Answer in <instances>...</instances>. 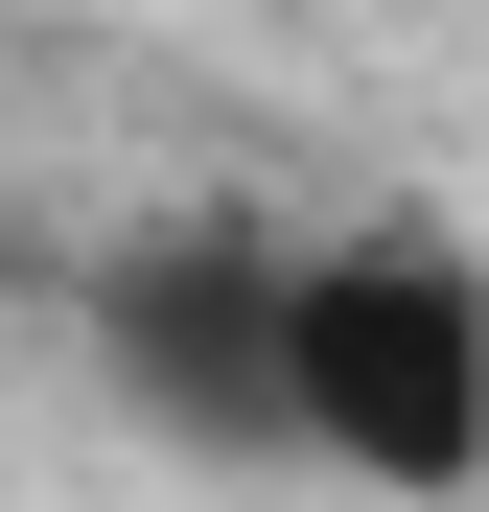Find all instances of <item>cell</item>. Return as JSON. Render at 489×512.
<instances>
[{
    "mask_svg": "<svg viewBox=\"0 0 489 512\" xmlns=\"http://www.w3.org/2000/svg\"><path fill=\"white\" fill-rule=\"evenodd\" d=\"M280 466H350L373 512L489 489V280L443 210L280 233Z\"/></svg>",
    "mask_w": 489,
    "mask_h": 512,
    "instance_id": "6da1fadb",
    "label": "cell"
},
{
    "mask_svg": "<svg viewBox=\"0 0 489 512\" xmlns=\"http://www.w3.org/2000/svg\"><path fill=\"white\" fill-rule=\"evenodd\" d=\"M94 373H117L187 466H280V233H233V210L117 233V256H94Z\"/></svg>",
    "mask_w": 489,
    "mask_h": 512,
    "instance_id": "7a4b0ae2",
    "label": "cell"
}]
</instances>
